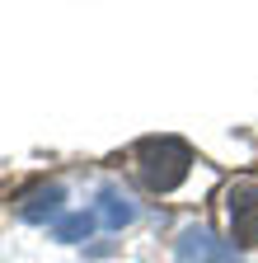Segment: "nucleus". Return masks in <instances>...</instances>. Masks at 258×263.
Returning <instances> with one entry per match:
<instances>
[{"mask_svg":"<svg viewBox=\"0 0 258 263\" xmlns=\"http://www.w3.org/2000/svg\"><path fill=\"white\" fill-rule=\"evenodd\" d=\"M94 212H71V216H61L56 226H52V235L61 240V245H80V240H89V230H94Z\"/></svg>","mask_w":258,"mask_h":263,"instance_id":"423d86ee","label":"nucleus"},{"mask_svg":"<svg viewBox=\"0 0 258 263\" xmlns=\"http://www.w3.org/2000/svg\"><path fill=\"white\" fill-rule=\"evenodd\" d=\"M61 202H66V188L61 183H38V188H28L19 197V221L28 226H43V221H61Z\"/></svg>","mask_w":258,"mask_h":263,"instance_id":"20e7f679","label":"nucleus"},{"mask_svg":"<svg viewBox=\"0 0 258 263\" xmlns=\"http://www.w3.org/2000/svg\"><path fill=\"white\" fill-rule=\"evenodd\" d=\"M174 258L178 263H244L225 240H216L207 226H183L174 240Z\"/></svg>","mask_w":258,"mask_h":263,"instance_id":"7ed1b4c3","label":"nucleus"},{"mask_svg":"<svg viewBox=\"0 0 258 263\" xmlns=\"http://www.w3.org/2000/svg\"><path fill=\"white\" fill-rule=\"evenodd\" d=\"M225 221L240 245H258V179H235L225 188Z\"/></svg>","mask_w":258,"mask_h":263,"instance_id":"f03ea898","label":"nucleus"},{"mask_svg":"<svg viewBox=\"0 0 258 263\" xmlns=\"http://www.w3.org/2000/svg\"><path fill=\"white\" fill-rule=\"evenodd\" d=\"M192 170V151L178 137H146L136 141V174L150 193H174Z\"/></svg>","mask_w":258,"mask_h":263,"instance_id":"f257e3e1","label":"nucleus"},{"mask_svg":"<svg viewBox=\"0 0 258 263\" xmlns=\"http://www.w3.org/2000/svg\"><path fill=\"white\" fill-rule=\"evenodd\" d=\"M94 216H99L104 226H113V230H122V226L136 221V202H132V197H127L117 183H104V193H99V212H94Z\"/></svg>","mask_w":258,"mask_h":263,"instance_id":"39448f33","label":"nucleus"}]
</instances>
